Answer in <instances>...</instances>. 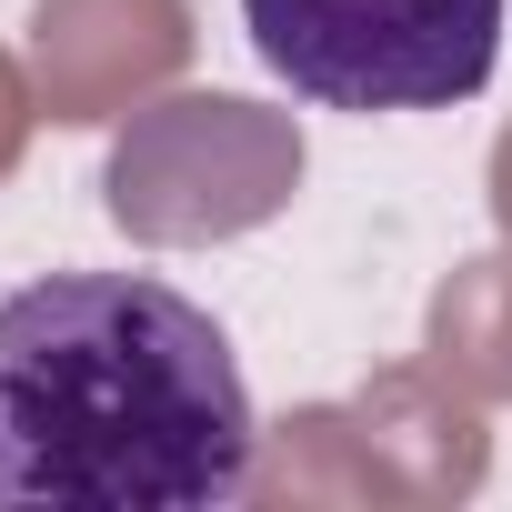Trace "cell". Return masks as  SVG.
<instances>
[{"label":"cell","instance_id":"6da1fadb","mask_svg":"<svg viewBox=\"0 0 512 512\" xmlns=\"http://www.w3.org/2000/svg\"><path fill=\"white\" fill-rule=\"evenodd\" d=\"M231 332L151 272H51L0 302V502L221 512L251 492Z\"/></svg>","mask_w":512,"mask_h":512},{"label":"cell","instance_id":"7a4b0ae2","mask_svg":"<svg viewBox=\"0 0 512 512\" xmlns=\"http://www.w3.org/2000/svg\"><path fill=\"white\" fill-rule=\"evenodd\" d=\"M241 21L322 111H452L502 61V0H241Z\"/></svg>","mask_w":512,"mask_h":512}]
</instances>
